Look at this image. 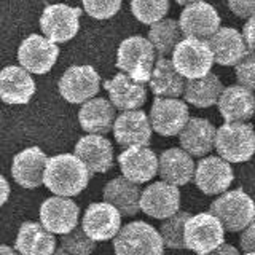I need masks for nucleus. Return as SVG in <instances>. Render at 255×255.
Masks as SVG:
<instances>
[{
  "label": "nucleus",
  "instance_id": "f257e3e1",
  "mask_svg": "<svg viewBox=\"0 0 255 255\" xmlns=\"http://www.w3.org/2000/svg\"><path fill=\"white\" fill-rule=\"evenodd\" d=\"M91 172L77 155L62 153L48 159L43 185L56 196L80 195L90 183Z\"/></svg>",
  "mask_w": 255,
  "mask_h": 255
},
{
  "label": "nucleus",
  "instance_id": "f03ea898",
  "mask_svg": "<svg viewBox=\"0 0 255 255\" xmlns=\"http://www.w3.org/2000/svg\"><path fill=\"white\" fill-rule=\"evenodd\" d=\"M156 66V50L148 38L132 35L122 42L117 53V67L135 82L150 83Z\"/></svg>",
  "mask_w": 255,
  "mask_h": 255
},
{
  "label": "nucleus",
  "instance_id": "7ed1b4c3",
  "mask_svg": "<svg viewBox=\"0 0 255 255\" xmlns=\"http://www.w3.org/2000/svg\"><path fill=\"white\" fill-rule=\"evenodd\" d=\"M209 212L223 223L225 230L236 233L254 223L255 203L246 191L230 190L212 201Z\"/></svg>",
  "mask_w": 255,
  "mask_h": 255
},
{
  "label": "nucleus",
  "instance_id": "20e7f679",
  "mask_svg": "<svg viewBox=\"0 0 255 255\" xmlns=\"http://www.w3.org/2000/svg\"><path fill=\"white\" fill-rule=\"evenodd\" d=\"M115 255H163V238L147 222L135 220L125 225L114 239Z\"/></svg>",
  "mask_w": 255,
  "mask_h": 255
},
{
  "label": "nucleus",
  "instance_id": "39448f33",
  "mask_svg": "<svg viewBox=\"0 0 255 255\" xmlns=\"http://www.w3.org/2000/svg\"><path fill=\"white\" fill-rule=\"evenodd\" d=\"M215 150L228 163L249 161L255 153V131L249 123H225L217 129Z\"/></svg>",
  "mask_w": 255,
  "mask_h": 255
},
{
  "label": "nucleus",
  "instance_id": "423d86ee",
  "mask_svg": "<svg viewBox=\"0 0 255 255\" xmlns=\"http://www.w3.org/2000/svg\"><path fill=\"white\" fill-rule=\"evenodd\" d=\"M214 54L207 40L183 38L172 53V64L187 80H198L211 74Z\"/></svg>",
  "mask_w": 255,
  "mask_h": 255
},
{
  "label": "nucleus",
  "instance_id": "0eeeda50",
  "mask_svg": "<svg viewBox=\"0 0 255 255\" xmlns=\"http://www.w3.org/2000/svg\"><path fill=\"white\" fill-rule=\"evenodd\" d=\"M225 227L211 212H201L191 215L185 227L187 249L196 255H209L223 244Z\"/></svg>",
  "mask_w": 255,
  "mask_h": 255
},
{
  "label": "nucleus",
  "instance_id": "6e6552de",
  "mask_svg": "<svg viewBox=\"0 0 255 255\" xmlns=\"http://www.w3.org/2000/svg\"><path fill=\"white\" fill-rule=\"evenodd\" d=\"M82 10L64 3L48 5L40 18V29L53 43H66L80 30Z\"/></svg>",
  "mask_w": 255,
  "mask_h": 255
},
{
  "label": "nucleus",
  "instance_id": "1a4fd4ad",
  "mask_svg": "<svg viewBox=\"0 0 255 255\" xmlns=\"http://www.w3.org/2000/svg\"><path fill=\"white\" fill-rule=\"evenodd\" d=\"M101 78L91 66H72L59 80V93L70 104H85L99 93Z\"/></svg>",
  "mask_w": 255,
  "mask_h": 255
},
{
  "label": "nucleus",
  "instance_id": "9d476101",
  "mask_svg": "<svg viewBox=\"0 0 255 255\" xmlns=\"http://www.w3.org/2000/svg\"><path fill=\"white\" fill-rule=\"evenodd\" d=\"M58 45L38 34L29 35L19 45L18 50V61L21 67L26 69L29 74L35 75H43L50 72L58 61Z\"/></svg>",
  "mask_w": 255,
  "mask_h": 255
},
{
  "label": "nucleus",
  "instance_id": "9b49d317",
  "mask_svg": "<svg viewBox=\"0 0 255 255\" xmlns=\"http://www.w3.org/2000/svg\"><path fill=\"white\" fill-rule=\"evenodd\" d=\"M190 120L187 104L180 99L155 98L150 109V123L153 131L164 137L179 135Z\"/></svg>",
  "mask_w": 255,
  "mask_h": 255
},
{
  "label": "nucleus",
  "instance_id": "f8f14e48",
  "mask_svg": "<svg viewBox=\"0 0 255 255\" xmlns=\"http://www.w3.org/2000/svg\"><path fill=\"white\" fill-rule=\"evenodd\" d=\"M80 207L70 198L53 196L40 206V223L53 235H69L78 223Z\"/></svg>",
  "mask_w": 255,
  "mask_h": 255
},
{
  "label": "nucleus",
  "instance_id": "ddd939ff",
  "mask_svg": "<svg viewBox=\"0 0 255 255\" xmlns=\"http://www.w3.org/2000/svg\"><path fill=\"white\" fill-rule=\"evenodd\" d=\"M82 228L93 241L115 239L122 231V214L109 203H93L83 214Z\"/></svg>",
  "mask_w": 255,
  "mask_h": 255
},
{
  "label": "nucleus",
  "instance_id": "4468645a",
  "mask_svg": "<svg viewBox=\"0 0 255 255\" xmlns=\"http://www.w3.org/2000/svg\"><path fill=\"white\" fill-rule=\"evenodd\" d=\"M140 211L158 220L171 219L180 212V191L167 182H155L142 191Z\"/></svg>",
  "mask_w": 255,
  "mask_h": 255
},
{
  "label": "nucleus",
  "instance_id": "2eb2a0df",
  "mask_svg": "<svg viewBox=\"0 0 255 255\" xmlns=\"http://www.w3.org/2000/svg\"><path fill=\"white\" fill-rule=\"evenodd\" d=\"M150 117L143 110L122 112L114 125V135L118 145L129 147H148L151 139Z\"/></svg>",
  "mask_w": 255,
  "mask_h": 255
},
{
  "label": "nucleus",
  "instance_id": "dca6fc26",
  "mask_svg": "<svg viewBox=\"0 0 255 255\" xmlns=\"http://www.w3.org/2000/svg\"><path fill=\"white\" fill-rule=\"evenodd\" d=\"M235 180L233 169L220 156L199 159L195 172V183L204 195H223Z\"/></svg>",
  "mask_w": 255,
  "mask_h": 255
},
{
  "label": "nucleus",
  "instance_id": "f3484780",
  "mask_svg": "<svg viewBox=\"0 0 255 255\" xmlns=\"http://www.w3.org/2000/svg\"><path fill=\"white\" fill-rule=\"evenodd\" d=\"M179 22L185 38L209 40L220 29L219 13L206 2H198L183 8Z\"/></svg>",
  "mask_w": 255,
  "mask_h": 255
},
{
  "label": "nucleus",
  "instance_id": "a211bd4d",
  "mask_svg": "<svg viewBox=\"0 0 255 255\" xmlns=\"http://www.w3.org/2000/svg\"><path fill=\"white\" fill-rule=\"evenodd\" d=\"M123 177L134 183H145L158 174L159 158L148 147H129L118 156Z\"/></svg>",
  "mask_w": 255,
  "mask_h": 255
},
{
  "label": "nucleus",
  "instance_id": "6ab92c4d",
  "mask_svg": "<svg viewBox=\"0 0 255 255\" xmlns=\"http://www.w3.org/2000/svg\"><path fill=\"white\" fill-rule=\"evenodd\" d=\"M48 159L50 158L38 147H29L19 151L13 158V164H11L13 180L22 188H29V190L43 185Z\"/></svg>",
  "mask_w": 255,
  "mask_h": 255
},
{
  "label": "nucleus",
  "instance_id": "aec40b11",
  "mask_svg": "<svg viewBox=\"0 0 255 255\" xmlns=\"http://www.w3.org/2000/svg\"><path fill=\"white\" fill-rule=\"evenodd\" d=\"M75 155L91 174H106L114 166V147L104 135H83L75 145Z\"/></svg>",
  "mask_w": 255,
  "mask_h": 255
},
{
  "label": "nucleus",
  "instance_id": "412c9836",
  "mask_svg": "<svg viewBox=\"0 0 255 255\" xmlns=\"http://www.w3.org/2000/svg\"><path fill=\"white\" fill-rule=\"evenodd\" d=\"M104 88L107 90L114 107L122 112L139 110L147 101L145 83L135 82L123 72L104 82Z\"/></svg>",
  "mask_w": 255,
  "mask_h": 255
},
{
  "label": "nucleus",
  "instance_id": "4be33fe9",
  "mask_svg": "<svg viewBox=\"0 0 255 255\" xmlns=\"http://www.w3.org/2000/svg\"><path fill=\"white\" fill-rule=\"evenodd\" d=\"M207 43L212 50L214 61L220 66H238L249 53L243 34L233 27H220Z\"/></svg>",
  "mask_w": 255,
  "mask_h": 255
},
{
  "label": "nucleus",
  "instance_id": "5701e85b",
  "mask_svg": "<svg viewBox=\"0 0 255 255\" xmlns=\"http://www.w3.org/2000/svg\"><path fill=\"white\" fill-rule=\"evenodd\" d=\"M215 135H217V129L209 120L191 117L183 131L179 134V140L180 147L191 156L206 158V155L215 148Z\"/></svg>",
  "mask_w": 255,
  "mask_h": 255
},
{
  "label": "nucleus",
  "instance_id": "b1692460",
  "mask_svg": "<svg viewBox=\"0 0 255 255\" xmlns=\"http://www.w3.org/2000/svg\"><path fill=\"white\" fill-rule=\"evenodd\" d=\"M217 106L227 123H244L255 114V96L241 85H231L223 90Z\"/></svg>",
  "mask_w": 255,
  "mask_h": 255
},
{
  "label": "nucleus",
  "instance_id": "393cba45",
  "mask_svg": "<svg viewBox=\"0 0 255 255\" xmlns=\"http://www.w3.org/2000/svg\"><path fill=\"white\" fill-rule=\"evenodd\" d=\"M35 94V82L19 66H6L0 74V98L5 104H27Z\"/></svg>",
  "mask_w": 255,
  "mask_h": 255
},
{
  "label": "nucleus",
  "instance_id": "a878e982",
  "mask_svg": "<svg viewBox=\"0 0 255 255\" xmlns=\"http://www.w3.org/2000/svg\"><path fill=\"white\" fill-rule=\"evenodd\" d=\"M195 161L183 148H167L159 155L158 174L163 182L171 183L174 187H182L195 177Z\"/></svg>",
  "mask_w": 255,
  "mask_h": 255
},
{
  "label": "nucleus",
  "instance_id": "bb28decb",
  "mask_svg": "<svg viewBox=\"0 0 255 255\" xmlns=\"http://www.w3.org/2000/svg\"><path fill=\"white\" fill-rule=\"evenodd\" d=\"M14 249L19 255H54L56 238L42 223L24 222L16 236Z\"/></svg>",
  "mask_w": 255,
  "mask_h": 255
},
{
  "label": "nucleus",
  "instance_id": "cd10ccee",
  "mask_svg": "<svg viewBox=\"0 0 255 255\" xmlns=\"http://www.w3.org/2000/svg\"><path fill=\"white\" fill-rule=\"evenodd\" d=\"M115 120L114 104L104 98H94L85 102L78 112V122L83 131L96 135H104L114 129Z\"/></svg>",
  "mask_w": 255,
  "mask_h": 255
},
{
  "label": "nucleus",
  "instance_id": "c85d7f7f",
  "mask_svg": "<svg viewBox=\"0 0 255 255\" xmlns=\"http://www.w3.org/2000/svg\"><path fill=\"white\" fill-rule=\"evenodd\" d=\"M104 201L112 204L125 217H132L140 211V188L126 177H115L104 187Z\"/></svg>",
  "mask_w": 255,
  "mask_h": 255
},
{
  "label": "nucleus",
  "instance_id": "c756f323",
  "mask_svg": "<svg viewBox=\"0 0 255 255\" xmlns=\"http://www.w3.org/2000/svg\"><path fill=\"white\" fill-rule=\"evenodd\" d=\"M150 90L156 98L179 99L185 93L187 80L174 67L172 59L159 58L150 80Z\"/></svg>",
  "mask_w": 255,
  "mask_h": 255
},
{
  "label": "nucleus",
  "instance_id": "7c9ffc66",
  "mask_svg": "<svg viewBox=\"0 0 255 255\" xmlns=\"http://www.w3.org/2000/svg\"><path fill=\"white\" fill-rule=\"evenodd\" d=\"M223 90L225 88H223L220 78L211 72L209 75H206L203 78L187 80L183 98H185V102L198 109H207L219 104Z\"/></svg>",
  "mask_w": 255,
  "mask_h": 255
},
{
  "label": "nucleus",
  "instance_id": "2f4dec72",
  "mask_svg": "<svg viewBox=\"0 0 255 255\" xmlns=\"http://www.w3.org/2000/svg\"><path fill=\"white\" fill-rule=\"evenodd\" d=\"M183 38L185 35L182 32L180 22L174 19L159 21L148 30V40L159 54V58H167L169 54H172Z\"/></svg>",
  "mask_w": 255,
  "mask_h": 255
},
{
  "label": "nucleus",
  "instance_id": "473e14b6",
  "mask_svg": "<svg viewBox=\"0 0 255 255\" xmlns=\"http://www.w3.org/2000/svg\"><path fill=\"white\" fill-rule=\"evenodd\" d=\"M191 219V215L188 212H177L172 215L171 219H166L161 223V228H159V235L163 238V243L167 249L172 251H182L187 249L185 244V227L187 222Z\"/></svg>",
  "mask_w": 255,
  "mask_h": 255
},
{
  "label": "nucleus",
  "instance_id": "72a5a7b5",
  "mask_svg": "<svg viewBox=\"0 0 255 255\" xmlns=\"http://www.w3.org/2000/svg\"><path fill=\"white\" fill-rule=\"evenodd\" d=\"M131 10L137 21L153 26L169 11V0H131Z\"/></svg>",
  "mask_w": 255,
  "mask_h": 255
},
{
  "label": "nucleus",
  "instance_id": "f704fd0d",
  "mask_svg": "<svg viewBox=\"0 0 255 255\" xmlns=\"http://www.w3.org/2000/svg\"><path fill=\"white\" fill-rule=\"evenodd\" d=\"M61 249L70 255H91L96 249V241L85 233L83 228H75L61 238Z\"/></svg>",
  "mask_w": 255,
  "mask_h": 255
},
{
  "label": "nucleus",
  "instance_id": "c9c22d12",
  "mask_svg": "<svg viewBox=\"0 0 255 255\" xmlns=\"http://www.w3.org/2000/svg\"><path fill=\"white\" fill-rule=\"evenodd\" d=\"M85 11L94 19H109L122 8V0H82Z\"/></svg>",
  "mask_w": 255,
  "mask_h": 255
},
{
  "label": "nucleus",
  "instance_id": "e433bc0d",
  "mask_svg": "<svg viewBox=\"0 0 255 255\" xmlns=\"http://www.w3.org/2000/svg\"><path fill=\"white\" fill-rule=\"evenodd\" d=\"M235 72L239 85L255 91V51L247 53L246 58L236 66Z\"/></svg>",
  "mask_w": 255,
  "mask_h": 255
},
{
  "label": "nucleus",
  "instance_id": "4c0bfd02",
  "mask_svg": "<svg viewBox=\"0 0 255 255\" xmlns=\"http://www.w3.org/2000/svg\"><path fill=\"white\" fill-rule=\"evenodd\" d=\"M228 6L238 18L251 19L255 16V0H228Z\"/></svg>",
  "mask_w": 255,
  "mask_h": 255
},
{
  "label": "nucleus",
  "instance_id": "58836bf2",
  "mask_svg": "<svg viewBox=\"0 0 255 255\" xmlns=\"http://www.w3.org/2000/svg\"><path fill=\"white\" fill-rule=\"evenodd\" d=\"M239 244L246 254H255V222L243 231Z\"/></svg>",
  "mask_w": 255,
  "mask_h": 255
},
{
  "label": "nucleus",
  "instance_id": "ea45409f",
  "mask_svg": "<svg viewBox=\"0 0 255 255\" xmlns=\"http://www.w3.org/2000/svg\"><path fill=\"white\" fill-rule=\"evenodd\" d=\"M243 37L247 43V48L251 51H255V16L251 19H247V22L243 27Z\"/></svg>",
  "mask_w": 255,
  "mask_h": 255
},
{
  "label": "nucleus",
  "instance_id": "a19ab883",
  "mask_svg": "<svg viewBox=\"0 0 255 255\" xmlns=\"http://www.w3.org/2000/svg\"><path fill=\"white\" fill-rule=\"evenodd\" d=\"M209 255H241V254H239V251L236 249L235 246L223 243L220 247H217V249H215L214 252H211Z\"/></svg>",
  "mask_w": 255,
  "mask_h": 255
},
{
  "label": "nucleus",
  "instance_id": "79ce46f5",
  "mask_svg": "<svg viewBox=\"0 0 255 255\" xmlns=\"http://www.w3.org/2000/svg\"><path fill=\"white\" fill-rule=\"evenodd\" d=\"M0 185H2V199H0V203L5 204L6 199H8V195H10V185H8V180L2 175V179H0Z\"/></svg>",
  "mask_w": 255,
  "mask_h": 255
},
{
  "label": "nucleus",
  "instance_id": "37998d69",
  "mask_svg": "<svg viewBox=\"0 0 255 255\" xmlns=\"http://www.w3.org/2000/svg\"><path fill=\"white\" fill-rule=\"evenodd\" d=\"M0 255H19L18 252H16V249H11L10 246H0Z\"/></svg>",
  "mask_w": 255,
  "mask_h": 255
},
{
  "label": "nucleus",
  "instance_id": "c03bdc74",
  "mask_svg": "<svg viewBox=\"0 0 255 255\" xmlns=\"http://www.w3.org/2000/svg\"><path fill=\"white\" fill-rule=\"evenodd\" d=\"M179 5H185V6H188V5H193V3H198V2H204V0H175Z\"/></svg>",
  "mask_w": 255,
  "mask_h": 255
},
{
  "label": "nucleus",
  "instance_id": "a18cd8bd",
  "mask_svg": "<svg viewBox=\"0 0 255 255\" xmlns=\"http://www.w3.org/2000/svg\"><path fill=\"white\" fill-rule=\"evenodd\" d=\"M54 255H70V254H67L64 249H58V251H56V254H54Z\"/></svg>",
  "mask_w": 255,
  "mask_h": 255
},
{
  "label": "nucleus",
  "instance_id": "49530a36",
  "mask_svg": "<svg viewBox=\"0 0 255 255\" xmlns=\"http://www.w3.org/2000/svg\"><path fill=\"white\" fill-rule=\"evenodd\" d=\"M246 255H255V254H246Z\"/></svg>",
  "mask_w": 255,
  "mask_h": 255
}]
</instances>
